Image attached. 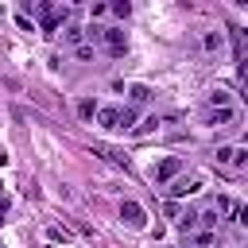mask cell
I'll list each match as a JSON object with an SVG mask.
<instances>
[{"mask_svg":"<svg viewBox=\"0 0 248 248\" xmlns=\"http://www.w3.org/2000/svg\"><path fill=\"white\" fill-rule=\"evenodd\" d=\"M209 108H229V93H225V89L209 93Z\"/></svg>","mask_w":248,"mask_h":248,"instance_id":"9a60e30c","label":"cell"},{"mask_svg":"<svg viewBox=\"0 0 248 248\" xmlns=\"http://www.w3.org/2000/svg\"><path fill=\"white\" fill-rule=\"evenodd\" d=\"M112 12H116L120 19H128V16H132V4H128V0H116V4H112Z\"/></svg>","mask_w":248,"mask_h":248,"instance_id":"2e32d148","label":"cell"},{"mask_svg":"<svg viewBox=\"0 0 248 248\" xmlns=\"http://www.w3.org/2000/svg\"><path fill=\"white\" fill-rule=\"evenodd\" d=\"M232 120H236V112H232V108H209V124L225 128V124H232Z\"/></svg>","mask_w":248,"mask_h":248,"instance_id":"30bf717a","label":"cell"},{"mask_svg":"<svg viewBox=\"0 0 248 248\" xmlns=\"http://www.w3.org/2000/svg\"><path fill=\"white\" fill-rule=\"evenodd\" d=\"M229 167L244 170V167H248V147H229Z\"/></svg>","mask_w":248,"mask_h":248,"instance_id":"8fae6325","label":"cell"},{"mask_svg":"<svg viewBox=\"0 0 248 248\" xmlns=\"http://www.w3.org/2000/svg\"><path fill=\"white\" fill-rule=\"evenodd\" d=\"M101 43L108 46L112 58H124V54H128V35H124V27H101Z\"/></svg>","mask_w":248,"mask_h":248,"instance_id":"7a4b0ae2","label":"cell"},{"mask_svg":"<svg viewBox=\"0 0 248 248\" xmlns=\"http://www.w3.org/2000/svg\"><path fill=\"white\" fill-rule=\"evenodd\" d=\"M194 244H198V248H209V244H213V232H209V229H205V232H198V240H194Z\"/></svg>","mask_w":248,"mask_h":248,"instance_id":"d6986e66","label":"cell"},{"mask_svg":"<svg viewBox=\"0 0 248 248\" xmlns=\"http://www.w3.org/2000/svg\"><path fill=\"white\" fill-rule=\"evenodd\" d=\"M74 54H78L81 62H93V46H89V43H81V46H74Z\"/></svg>","mask_w":248,"mask_h":248,"instance_id":"e0dca14e","label":"cell"},{"mask_svg":"<svg viewBox=\"0 0 248 248\" xmlns=\"http://www.w3.org/2000/svg\"><path fill=\"white\" fill-rule=\"evenodd\" d=\"M221 43H225V39H221V31H205V35H202V46H205L209 54H213V50H221Z\"/></svg>","mask_w":248,"mask_h":248,"instance_id":"4fadbf2b","label":"cell"},{"mask_svg":"<svg viewBox=\"0 0 248 248\" xmlns=\"http://www.w3.org/2000/svg\"><path fill=\"white\" fill-rule=\"evenodd\" d=\"M194 190H198V178H178V182L170 186V202H174V198H186V194H194Z\"/></svg>","mask_w":248,"mask_h":248,"instance_id":"ba28073f","label":"cell"},{"mask_svg":"<svg viewBox=\"0 0 248 248\" xmlns=\"http://www.w3.org/2000/svg\"><path fill=\"white\" fill-rule=\"evenodd\" d=\"M62 39H66V43H70V46H81V43H85V31H81V27H74V23H70V27H66V31H62Z\"/></svg>","mask_w":248,"mask_h":248,"instance_id":"7c38bea8","label":"cell"},{"mask_svg":"<svg viewBox=\"0 0 248 248\" xmlns=\"http://www.w3.org/2000/svg\"><path fill=\"white\" fill-rule=\"evenodd\" d=\"M4 163H8V155H4V151H0V167H4Z\"/></svg>","mask_w":248,"mask_h":248,"instance_id":"7402d4cb","label":"cell"},{"mask_svg":"<svg viewBox=\"0 0 248 248\" xmlns=\"http://www.w3.org/2000/svg\"><path fill=\"white\" fill-rule=\"evenodd\" d=\"M128 97H132V105H147L155 93H151V85H143V81H136V85H128Z\"/></svg>","mask_w":248,"mask_h":248,"instance_id":"52a82bcc","label":"cell"},{"mask_svg":"<svg viewBox=\"0 0 248 248\" xmlns=\"http://www.w3.org/2000/svg\"><path fill=\"white\" fill-rule=\"evenodd\" d=\"M163 209H167V217H174V221H178V217H182V209H178V202H167V205H163Z\"/></svg>","mask_w":248,"mask_h":248,"instance_id":"44dd1931","label":"cell"},{"mask_svg":"<svg viewBox=\"0 0 248 248\" xmlns=\"http://www.w3.org/2000/svg\"><path fill=\"white\" fill-rule=\"evenodd\" d=\"M120 217H124V225L128 229H147V213H143V205L140 202H120Z\"/></svg>","mask_w":248,"mask_h":248,"instance_id":"3957f363","label":"cell"},{"mask_svg":"<svg viewBox=\"0 0 248 248\" xmlns=\"http://www.w3.org/2000/svg\"><path fill=\"white\" fill-rule=\"evenodd\" d=\"M132 128H136V108L124 105V108H120V132H132Z\"/></svg>","mask_w":248,"mask_h":248,"instance_id":"5bb4252c","label":"cell"},{"mask_svg":"<svg viewBox=\"0 0 248 248\" xmlns=\"http://www.w3.org/2000/svg\"><path fill=\"white\" fill-rule=\"evenodd\" d=\"M182 167H186V163H182L178 155H167V159H163V163L155 167V186H167V182H170L174 174H182Z\"/></svg>","mask_w":248,"mask_h":248,"instance_id":"277c9868","label":"cell"},{"mask_svg":"<svg viewBox=\"0 0 248 248\" xmlns=\"http://www.w3.org/2000/svg\"><path fill=\"white\" fill-rule=\"evenodd\" d=\"M93 155H101V159H108V163H116V167H128V155L116 151V147H108V143H93Z\"/></svg>","mask_w":248,"mask_h":248,"instance_id":"8992f818","label":"cell"},{"mask_svg":"<svg viewBox=\"0 0 248 248\" xmlns=\"http://www.w3.org/2000/svg\"><path fill=\"white\" fill-rule=\"evenodd\" d=\"M8 209H12V198H8V194H4V190H0V221H4V217H8Z\"/></svg>","mask_w":248,"mask_h":248,"instance_id":"ffe728a7","label":"cell"},{"mask_svg":"<svg viewBox=\"0 0 248 248\" xmlns=\"http://www.w3.org/2000/svg\"><path fill=\"white\" fill-rule=\"evenodd\" d=\"M105 132H120V105H105V108H97V116H93Z\"/></svg>","mask_w":248,"mask_h":248,"instance_id":"5b68a950","label":"cell"},{"mask_svg":"<svg viewBox=\"0 0 248 248\" xmlns=\"http://www.w3.org/2000/svg\"><path fill=\"white\" fill-rule=\"evenodd\" d=\"M27 12H35V16H39V27H43L46 35H50V31H58V27L70 19V8H66V4H31V0H27V4L19 8V16H27Z\"/></svg>","mask_w":248,"mask_h":248,"instance_id":"6da1fadb","label":"cell"},{"mask_svg":"<svg viewBox=\"0 0 248 248\" xmlns=\"http://www.w3.org/2000/svg\"><path fill=\"white\" fill-rule=\"evenodd\" d=\"M155 124H159V120H155V116H147V120H143V124H136V128H132V132H136V136H147V132H151V128H155Z\"/></svg>","mask_w":248,"mask_h":248,"instance_id":"ac0fdd59","label":"cell"},{"mask_svg":"<svg viewBox=\"0 0 248 248\" xmlns=\"http://www.w3.org/2000/svg\"><path fill=\"white\" fill-rule=\"evenodd\" d=\"M74 108H78V116H81V120H93V116H97V108H101V105H97V101H93V97H81V101H78V105H74Z\"/></svg>","mask_w":248,"mask_h":248,"instance_id":"9c48e42d","label":"cell"}]
</instances>
